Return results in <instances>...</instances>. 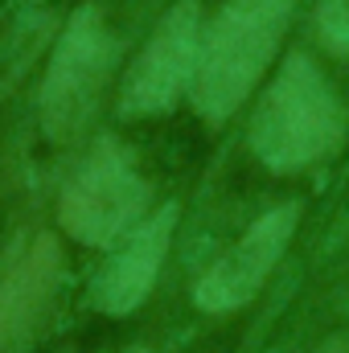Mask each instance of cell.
<instances>
[{"instance_id": "5", "label": "cell", "mask_w": 349, "mask_h": 353, "mask_svg": "<svg viewBox=\"0 0 349 353\" xmlns=\"http://www.w3.org/2000/svg\"><path fill=\"white\" fill-rule=\"evenodd\" d=\"M197 50H201V4L177 0L123 79L119 115L148 119L173 111L177 99L185 94V83L197 70Z\"/></svg>"}, {"instance_id": "9", "label": "cell", "mask_w": 349, "mask_h": 353, "mask_svg": "<svg viewBox=\"0 0 349 353\" xmlns=\"http://www.w3.org/2000/svg\"><path fill=\"white\" fill-rule=\"evenodd\" d=\"M317 33L333 54H349V0H321Z\"/></svg>"}, {"instance_id": "4", "label": "cell", "mask_w": 349, "mask_h": 353, "mask_svg": "<svg viewBox=\"0 0 349 353\" xmlns=\"http://www.w3.org/2000/svg\"><path fill=\"white\" fill-rule=\"evenodd\" d=\"M148 201H152V189L136 169V157L119 140L99 136L83 169L62 189L58 222L74 243L107 247L144 218Z\"/></svg>"}, {"instance_id": "10", "label": "cell", "mask_w": 349, "mask_h": 353, "mask_svg": "<svg viewBox=\"0 0 349 353\" xmlns=\"http://www.w3.org/2000/svg\"><path fill=\"white\" fill-rule=\"evenodd\" d=\"M128 353H152V350H140V345H136V350H128Z\"/></svg>"}, {"instance_id": "6", "label": "cell", "mask_w": 349, "mask_h": 353, "mask_svg": "<svg viewBox=\"0 0 349 353\" xmlns=\"http://www.w3.org/2000/svg\"><path fill=\"white\" fill-rule=\"evenodd\" d=\"M300 226V201H283L275 210H267L255 218L214 263L206 267V275L193 288V300L201 312H239L243 304H251L263 292L267 275L283 259L292 234Z\"/></svg>"}, {"instance_id": "1", "label": "cell", "mask_w": 349, "mask_h": 353, "mask_svg": "<svg viewBox=\"0 0 349 353\" xmlns=\"http://www.w3.org/2000/svg\"><path fill=\"white\" fill-rule=\"evenodd\" d=\"M346 128V107L317 62L308 54H288L251 115V148L271 173H300L333 157Z\"/></svg>"}, {"instance_id": "8", "label": "cell", "mask_w": 349, "mask_h": 353, "mask_svg": "<svg viewBox=\"0 0 349 353\" xmlns=\"http://www.w3.org/2000/svg\"><path fill=\"white\" fill-rule=\"evenodd\" d=\"M173 226H177V205H161L152 218H144L128 243L99 267L94 283H90V304L107 316H128L144 304V296L157 283V271L169 255L173 243Z\"/></svg>"}, {"instance_id": "7", "label": "cell", "mask_w": 349, "mask_h": 353, "mask_svg": "<svg viewBox=\"0 0 349 353\" xmlns=\"http://www.w3.org/2000/svg\"><path fill=\"white\" fill-rule=\"evenodd\" d=\"M62 243L37 234L25 255L0 275V353H29L58 316Z\"/></svg>"}, {"instance_id": "2", "label": "cell", "mask_w": 349, "mask_h": 353, "mask_svg": "<svg viewBox=\"0 0 349 353\" xmlns=\"http://www.w3.org/2000/svg\"><path fill=\"white\" fill-rule=\"evenodd\" d=\"M296 0H226L210 21L197 70H193V107L206 123H226L251 87L271 66Z\"/></svg>"}, {"instance_id": "3", "label": "cell", "mask_w": 349, "mask_h": 353, "mask_svg": "<svg viewBox=\"0 0 349 353\" xmlns=\"http://www.w3.org/2000/svg\"><path fill=\"white\" fill-rule=\"evenodd\" d=\"M119 66V37L103 12V4H79L54 46L37 115L41 132L54 144H74L87 123L94 119L103 94L111 87V74Z\"/></svg>"}]
</instances>
